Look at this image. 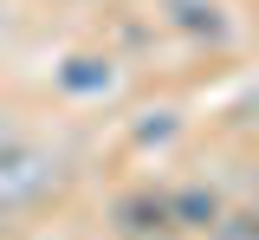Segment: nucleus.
Segmentation results:
<instances>
[{"label":"nucleus","mask_w":259,"mask_h":240,"mask_svg":"<svg viewBox=\"0 0 259 240\" xmlns=\"http://www.w3.org/2000/svg\"><path fill=\"white\" fill-rule=\"evenodd\" d=\"M59 188H65L59 149H46V143H32V137H7L0 143V221L32 214L39 202H52Z\"/></svg>","instance_id":"obj_1"},{"label":"nucleus","mask_w":259,"mask_h":240,"mask_svg":"<svg viewBox=\"0 0 259 240\" xmlns=\"http://www.w3.org/2000/svg\"><path fill=\"white\" fill-rule=\"evenodd\" d=\"M162 20H168L175 33L201 39V46H227V39H233V20H227L221 0H162Z\"/></svg>","instance_id":"obj_2"},{"label":"nucleus","mask_w":259,"mask_h":240,"mask_svg":"<svg viewBox=\"0 0 259 240\" xmlns=\"http://www.w3.org/2000/svg\"><path fill=\"white\" fill-rule=\"evenodd\" d=\"M162 208H168V227H182V234H207V227L221 221V195L201 188V182L175 188V195H162Z\"/></svg>","instance_id":"obj_3"},{"label":"nucleus","mask_w":259,"mask_h":240,"mask_svg":"<svg viewBox=\"0 0 259 240\" xmlns=\"http://www.w3.org/2000/svg\"><path fill=\"white\" fill-rule=\"evenodd\" d=\"M59 85L71 91V98H97V91L117 85V65L97 59V52H78V59H65V65H59Z\"/></svg>","instance_id":"obj_4"},{"label":"nucleus","mask_w":259,"mask_h":240,"mask_svg":"<svg viewBox=\"0 0 259 240\" xmlns=\"http://www.w3.org/2000/svg\"><path fill=\"white\" fill-rule=\"evenodd\" d=\"M117 227H123V240L168 234V208H162V195H123V202H117Z\"/></svg>","instance_id":"obj_5"},{"label":"nucleus","mask_w":259,"mask_h":240,"mask_svg":"<svg viewBox=\"0 0 259 240\" xmlns=\"http://www.w3.org/2000/svg\"><path fill=\"white\" fill-rule=\"evenodd\" d=\"M207 234H214V240H259V208H240V214L221 208V221H214Z\"/></svg>","instance_id":"obj_6"},{"label":"nucleus","mask_w":259,"mask_h":240,"mask_svg":"<svg viewBox=\"0 0 259 240\" xmlns=\"http://www.w3.org/2000/svg\"><path fill=\"white\" fill-rule=\"evenodd\" d=\"M7 137H13V124H7V110H0V143H7Z\"/></svg>","instance_id":"obj_7"},{"label":"nucleus","mask_w":259,"mask_h":240,"mask_svg":"<svg viewBox=\"0 0 259 240\" xmlns=\"http://www.w3.org/2000/svg\"><path fill=\"white\" fill-rule=\"evenodd\" d=\"M143 240H156V234H143Z\"/></svg>","instance_id":"obj_8"}]
</instances>
